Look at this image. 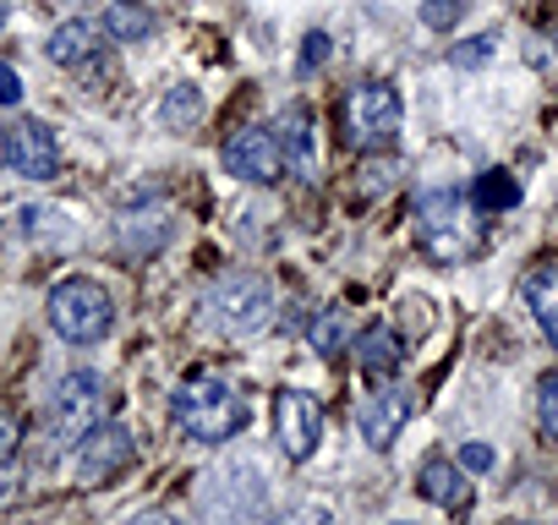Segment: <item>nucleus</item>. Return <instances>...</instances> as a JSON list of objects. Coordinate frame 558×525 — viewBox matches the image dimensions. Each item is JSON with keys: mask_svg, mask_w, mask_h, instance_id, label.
Segmentation results:
<instances>
[{"mask_svg": "<svg viewBox=\"0 0 558 525\" xmlns=\"http://www.w3.org/2000/svg\"><path fill=\"white\" fill-rule=\"evenodd\" d=\"M170 416L186 438L197 443H230L241 427H246V394L214 373H192L175 383L170 394Z\"/></svg>", "mask_w": 558, "mask_h": 525, "instance_id": "obj_1", "label": "nucleus"}, {"mask_svg": "<svg viewBox=\"0 0 558 525\" xmlns=\"http://www.w3.org/2000/svg\"><path fill=\"white\" fill-rule=\"evenodd\" d=\"M416 241L433 262H465L482 246V219L460 192H422L416 197Z\"/></svg>", "mask_w": 558, "mask_h": 525, "instance_id": "obj_2", "label": "nucleus"}, {"mask_svg": "<svg viewBox=\"0 0 558 525\" xmlns=\"http://www.w3.org/2000/svg\"><path fill=\"white\" fill-rule=\"evenodd\" d=\"M400 94L389 83H356L340 105V126H345V143L362 148V154H384L400 143Z\"/></svg>", "mask_w": 558, "mask_h": 525, "instance_id": "obj_3", "label": "nucleus"}, {"mask_svg": "<svg viewBox=\"0 0 558 525\" xmlns=\"http://www.w3.org/2000/svg\"><path fill=\"white\" fill-rule=\"evenodd\" d=\"M45 307H50V329H56L61 340H72V345H94V340H105L110 323H116L110 291H105L99 280H83V274L61 280Z\"/></svg>", "mask_w": 558, "mask_h": 525, "instance_id": "obj_4", "label": "nucleus"}, {"mask_svg": "<svg viewBox=\"0 0 558 525\" xmlns=\"http://www.w3.org/2000/svg\"><path fill=\"white\" fill-rule=\"evenodd\" d=\"M110 422V389L99 373H66L50 400V449H77L94 427Z\"/></svg>", "mask_w": 558, "mask_h": 525, "instance_id": "obj_5", "label": "nucleus"}, {"mask_svg": "<svg viewBox=\"0 0 558 525\" xmlns=\"http://www.w3.org/2000/svg\"><path fill=\"white\" fill-rule=\"evenodd\" d=\"M274 318V285L257 274H230L203 296V323H214L219 334H257Z\"/></svg>", "mask_w": 558, "mask_h": 525, "instance_id": "obj_6", "label": "nucleus"}, {"mask_svg": "<svg viewBox=\"0 0 558 525\" xmlns=\"http://www.w3.org/2000/svg\"><path fill=\"white\" fill-rule=\"evenodd\" d=\"M0 159H7L23 181H50L61 170V143H56V132L45 121L17 115V121L0 126Z\"/></svg>", "mask_w": 558, "mask_h": 525, "instance_id": "obj_7", "label": "nucleus"}, {"mask_svg": "<svg viewBox=\"0 0 558 525\" xmlns=\"http://www.w3.org/2000/svg\"><path fill=\"white\" fill-rule=\"evenodd\" d=\"M274 438L286 449V460H313L318 438H324V405L307 389H279L274 394Z\"/></svg>", "mask_w": 558, "mask_h": 525, "instance_id": "obj_8", "label": "nucleus"}, {"mask_svg": "<svg viewBox=\"0 0 558 525\" xmlns=\"http://www.w3.org/2000/svg\"><path fill=\"white\" fill-rule=\"evenodd\" d=\"M219 159H225V170H230L235 181H252V186H274L279 175H291L286 154H279L274 126H241L235 137H225Z\"/></svg>", "mask_w": 558, "mask_h": 525, "instance_id": "obj_9", "label": "nucleus"}, {"mask_svg": "<svg viewBox=\"0 0 558 525\" xmlns=\"http://www.w3.org/2000/svg\"><path fill=\"white\" fill-rule=\"evenodd\" d=\"M132 460H137V438H132L126 422H105V427H94V432L77 443V476H83L88 487L116 481Z\"/></svg>", "mask_w": 558, "mask_h": 525, "instance_id": "obj_10", "label": "nucleus"}, {"mask_svg": "<svg viewBox=\"0 0 558 525\" xmlns=\"http://www.w3.org/2000/svg\"><path fill=\"white\" fill-rule=\"evenodd\" d=\"M241 471H246V460L219 465V471H208V481H203V492H230V503L214 514L219 525H252V520H257V509H263V498H268L263 471H252V476H246V487H235V481H241Z\"/></svg>", "mask_w": 558, "mask_h": 525, "instance_id": "obj_11", "label": "nucleus"}, {"mask_svg": "<svg viewBox=\"0 0 558 525\" xmlns=\"http://www.w3.org/2000/svg\"><path fill=\"white\" fill-rule=\"evenodd\" d=\"M411 405H416L411 389H395V383H389V389H373V394L362 400V438L384 454V449L400 438V427L411 422Z\"/></svg>", "mask_w": 558, "mask_h": 525, "instance_id": "obj_12", "label": "nucleus"}, {"mask_svg": "<svg viewBox=\"0 0 558 525\" xmlns=\"http://www.w3.org/2000/svg\"><path fill=\"white\" fill-rule=\"evenodd\" d=\"M99 50H105V34H99V23H88V17H72V23H61V28L50 34V61H56V66H88Z\"/></svg>", "mask_w": 558, "mask_h": 525, "instance_id": "obj_13", "label": "nucleus"}, {"mask_svg": "<svg viewBox=\"0 0 558 525\" xmlns=\"http://www.w3.org/2000/svg\"><path fill=\"white\" fill-rule=\"evenodd\" d=\"M520 296H525L536 329L558 345V262H542V269H531L525 285H520Z\"/></svg>", "mask_w": 558, "mask_h": 525, "instance_id": "obj_14", "label": "nucleus"}, {"mask_svg": "<svg viewBox=\"0 0 558 525\" xmlns=\"http://www.w3.org/2000/svg\"><path fill=\"white\" fill-rule=\"evenodd\" d=\"M274 137H279V154H286L291 175H313L318 170V154H313V121L307 110H286L274 121Z\"/></svg>", "mask_w": 558, "mask_h": 525, "instance_id": "obj_15", "label": "nucleus"}, {"mask_svg": "<svg viewBox=\"0 0 558 525\" xmlns=\"http://www.w3.org/2000/svg\"><path fill=\"white\" fill-rule=\"evenodd\" d=\"M400 334L389 329V323H373V329H362L356 334V362H362V373L367 378H384V373H395L400 367Z\"/></svg>", "mask_w": 558, "mask_h": 525, "instance_id": "obj_16", "label": "nucleus"}, {"mask_svg": "<svg viewBox=\"0 0 558 525\" xmlns=\"http://www.w3.org/2000/svg\"><path fill=\"white\" fill-rule=\"evenodd\" d=\"M422 492H427L433 503H444V509H471V481H465V471L449 465V460H427V465H422Z\"/></svg>", "mask_w": 558, "mask_h": 525, "instance_id": "obj_17", "label": "nucleus"}, {"mask_svg": "<svg viewBox=\"0 0 558 525\" xmlns=\"http://www.w3.org/2000/svg\"><path fill=\"white\" fill-rule=\"evenodd\" d=\"M143 34H154V12L132 7V0H116V7L105 12V39L126 45V39H143Z\"/></svg>", "mask_w": 558, "mask_h": 525, "instance_id": "obj_18", "label": "nucleus"}, {"mask_svg": "<svg viewBox=\"0 0 558 525\" xmlns=\"http://www.w3.org/2000/svg\"><path fill=\"white\" fill-rule=\"evenodd\" d=\"M165 126H186V121H197L203 115V94L192 88V83H181V88H170V99H165Z\"/></svg>", "mask_w": 558, "mask_h": 525, "instance_id": "obj_19", "label": "nucleus"}, {"mask_svg": "<svg viewBox=\"0 0 558 525\" xmlns=\"http://www.w3.org/2000/svg\"><path fill=\"white\" fill-rule=\"evenodd\" d=\"M476 203H482V208H514V203H520V186H514L504 170H487L482 186H476Z\"/></svg>", "mask_w": 558, "mask_h": 525, "instance_id": "obj_20", "label": "nucleus"}, {"mask_svg": "<svg viewBox=\"0 0 558 525\" xmlns=\"http://www.w3.org/2000/svg\"><path fill=\"white\" fill-rule=\"evenodd\" d=\"M536 416L558 438V373H542V383H536Z\"/></svg>", "mask_w": 558, "mask_h": 525, "instance_id": "obj_21", "label": "nucleus"}, {"mask_svg": "<svg viewBox=\"0 0 558 525\" xmlns=\"http://www.w3.org/2000/svg\"><path fill=\"white\" fill-rule=\"evenodd\" d=\"M263 525H329V509H324V503H296V509L274 514V520H263Z\"/></svg>", "mask_w": 558, "mask_h": 525, "instance_id": "obj_22", "label": "nucleus"}, {"mask_svg": "<svg viewBox=\"0 0 558 525\" xmlns=\"http://www.w3.org/2000/svg\"><path fill=\"white\" fill-rule=\"evenodd\" d=\"M17 443H23V422H17L12 411H0V465L17 454Z\"/></svg>", "mask_w": 558, "mask_h": 525, "instance_id": "obj_23", "label": "nucleus"}, {"mask_svg": "<svg viewBox=\"0 0 558 525\" xmlns=\"http://www.w3.org/2000/svg\"><path fill=\"white\" fill-rule=\"evenodd\" d=\"M340 334H345V329H340V318H313V345H318V351H335V345H340Z\"/></svg>", "mask_w": 558, "mask_h": 525, "instance_id": "obj_24", "label": "nucleus"}, {"mask_svg": "<svg viewBox=\"0 0 558 525\" xmlns=\"http://www.w3.org/2000/svg\"><path fill=\"white\" fill-rule=\"evenodd\" d=\"M23 99V77L12 66H0V105H17Z\"/></svg>", "mask_w": 558, "mask_h": 525, "instance_id": "obj_25", "label": "nucleus"}, {"mask_svg": "<svg viewBox=\"0 0 558 525\" xmlns=\"http://www.w3.org/2000/svg\"><path fill=\"white\" fill-rule=\"evenodd\" d=\"M460 465H471V471H487V465H493V449H487V443H465V449H460Z\"/></svg>", "mask_w": 558, "mask_h": 525, "instance_id": "obj_26", "label": "nucleus"}, {"mask_svg": "<svg viewBox=\"0 0 558 525\" xmlns=\"http://www.w3.org/2000/svg\"><path fill=\"white\" fill-rule=\"evenodd\" d=\"M422 17L433 28H449V17H460V7H444V0H433V7H422Z\"/></svg>", "mask_w": 558, "mask_h": 525, "instance_id": "obj_27", "label": "nucleus"}, {"mask_svg": "<svg viewBox=\"0 0 558 525\" xmlns=\"http://www.w3.org/2000/svg\"><path fill=\"white\" fill-rule=\"evenodd\" d=\"M132 525H181V520H175V514H165V509H143Z\"/></svg>", "mask_w": 558, "mask_h": 525, "instance_id": "obj_28", "label": "nucleus"}, {"mask_svg": "<svg viewBox=\"0 0 558 525\" xmlns=\"http://www.w3.org/2000/svg\"><path fill=\"white\" fill-rule=\"evenodd\" d=\"M0 28H7V0H0Z\"/></svg>", "mask_w": 558, "mask_h": 525, "instance_id": "obj_29", "label": "nucleus"}]
</instances>
